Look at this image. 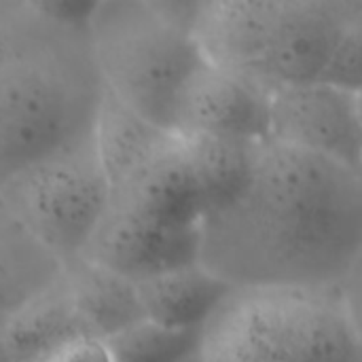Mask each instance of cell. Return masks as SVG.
I'll list each match as a JSON object with an SVG mask.
<instances>
[{"label":"cell","instance_id":"1","mask_svg":"<svg viewBox=\"0 0 362 362\" xmlns=\"http://www.w3.org/2000/svg\"><path fill=\"white\" fill-rule=\"evenodd\" d=\"M362 252L356 170L259 142L244 189L202 216L197 261L233 291H337Z\"/></svg>","mask_w":362,"mask_h":362},{"label":"cell","instance_id":"13","mask_svg":"<svg viewBox=\"0 0 362 362\" xmlns=\"http://www.w3.org/2000/svg\"><path fill=\"white\" fill-rule=\"evenodd\" d=\"M85 335L59 278L32 299L6 327L2 341L13 362H38L66 341Z\"/></svg>","mask_w":362,"mask_h":362},{"label":"cell","instance_id":"5","mask_svg":"<svg viewBox=\"0 0 362 362\" xmlns=\"http://www.w3.org/2000/svg\"><path fill=\"white\" fill-rule=\"evenodd\" d=\"M202 362H362L337 291H233L199 333Z\"/></svg>","mask_w":362,"mask_h":362},{"label":"cell","instance_id":"8","mask_svg":"<svg viewBox=\"0 0 362 362\" xmlns=\"http://www.w3.org/2000/svg\"><path fill=\"white\" fill-rule=\"evenodd\" d=\"M269 104L267 91L206 62L182 98L176 134L265 142Z\"/></svg>","mask_w":362,"mask_h":362},{"label":"cell","instance_id":"19","mask_svg":"<svg viewBox=\"0 0 362 362\" xmlns=\"http://www.w3.org/2000/svg\"><path fill=\"white\" fill-rule=\"evenodd\" d=\"M182 362H202V358H199V352H195L193 356H189V358H185Z\"/></svg>","mask_w":362,"mask_h":362},{"label":"cell","instance_id":"4","mask_svg":"<svg viewBox=\"0 0 362 362\" xmlns=\"http://www.w3.org/2000/svg\"><path fill=\"white\" fill-rule=\"evenodd\" d=\"M85 32L104 91L140 119L174 132L206 57L191 30L157 0L91 2Z\"/></svg>","mask_w":362,"mask_h":362},{"label":"cell","instance_id":"17","mask_svg":"<svg viewBox=\"0 0 362 362\" xmlns=\"http://www.w3.org/2000/svg\"><path fill=\"white\" fill-rule=\"evenodd\" d=\"M38 362H112V356L104 339L81 335L55 348Z\"/></svg>","mask_w":362,"mask_h":362},{"label":"cell","instance_id":"6","mask_svg":"<svg viewBox=\"0 0 362 362\" xmlns=\"http://www.w3.org/2000/svg\"><path fill=\"white\" fill-rule=\"evenodd\" d=\"M0 199L62 265L78 259L110 202L95 134L89 132L15 176Z\"/></svg>","mask_w":362,"mask_h":362},{"label":"cell","instance_id":"7","mask_svg":"<svg viewBox=\"0 0 362 362\" xmlns=\"http://www.w3.org/2000/svg\"><path fill=\"white\" fill-rule=\"evenodd\" d=\"M269 140L356 170L362 153L356 95L325 81L272 93Z\"/></svg>","mask_w":362,"mask_h":362},{"label":"cell","instance_id":"18","mask_svg":"<svg viewBox=\"0 0 362 362\" xmlns=\"http://www.w3.org/2000/svg\"><path fill=\"white\" fill-rule=\"evenodd\" d=\"M337 293L354 331L362 339V252L356 263L352 265V269L348 272V276L344 278Z\"/></svg>","mask_w":362,"mask_h":362},{"label":"cell","instance_id":"14","mask_svg":"<svg viewBox=\"0 0 362 362\" xmlns=\"http://www.w3.org/2000/svg\"><path fill=\"white\" fill-rule=\"evenodd\" d=\"M204 199V214L229 204L246 185L259 142L180 136Z\"/></svg>","mask_w":362,"mask_h":362},{"label":"cell","instance_id":"21","mask_svg":"<svg viewBox=\"0 0 362 362\" xmlns=\"http://www.w3.org/2000/svg\"><path fill=\"white\" fill-rule=\"evenodd\" d=\"M356 102H358V112H361V119H362V93L356 95Z\"/></svg>","mask_w":362,"mask_h":362},{"label":"cell","instance_id":"16","mask_svg":"<svg viewBox=\"0 0 362 362\" xmlns=\"http://www.w3.org/2000/svg\"><path fill=\"white\" fill-rule=\"evenodd\" d=\"M320 81L362 93V0H346L339 32Z\"/></svg>","mask_w":362,"mask_h":362},{"label":"cell","instance_id":"10","mask_svg":"<svg viewBox=\"0 0 362 362\" xmlns=\"http://www.w3.org/2000/svg\"><path fill=\"white\" fill-rule=\"evenodd\" d=\"M144 318L174 331H197L233 293L199 261L136 280Z\"/></svg>","mask_w":362,"mask_h":362},{"label":"cell","instance_id":"20","mask_svg":"<svg viewBox=\"0 0 362 362\" xmlns=\"http://www.w3.org/2000/svg\"><path fill=\"white\" fill-rule=\"evenodd\" d=\"M356 174H358V178L362 180V153H361V159H358V163H356Z\"/></svg>","mask_w":362,"mask_h":362},{"label":"cell","instance_id":"11","mask_svg":"<svg viewBox=\"0 0 362 362\" xmlns=\"http://www.w3.org/2000/svg\"><path fill=\"white\" fill-rule=\"evenodd\" d=\"M72 308L85 335L110 339L144 318L136 282L83 257L62 265Z\"/></svg>","mask_w":362,"mask_h":362},{"label":"cell","instance_id":"9","mask_svg":"<svg viewBox=\"0 0 362 362\" xmlns=\"http://www.w3.org/2000/svg\"><path fill=\"white\" fill-rule=\"evenodd\" d=\"M81 257L136 282L195 263L197 229H168L108 208Z\"/></svg>","mask_w":362,"mask_h":362},{"label":"cell","instance_id":"15","mask_svg":"<svg viewBox=\"0 0 362 362\" xmlns=\"http://www.w3.org/2000/svg\"><path fill=\"white\" fill-rule=\"evenodd\" d=\"M106 346L112 362H182L199 352V333L140 320L106 339Z\"/></svg>","mask_w":362,"mask_h":362},{"label":"cell","instance_id":"3","mask_svg":"<svg viewBox=\"0 0 362 362\" xmlns=\"http://www.w3.org/2000/svg\"><path fill=\"white\" fill-rule=\"evenodd\" d=\"M346 0H204L195 38L208 64L269 95L320 81Z\"/></svg>","mask_w":362,"mask_h":362},{"label":"cell","instance_id":"2","mask_svg":"<svg viewBox=\"0 0 362 362\" xmlns=\"http://www.w3.org/2000/svg\"><path fill=\"white\" fill-rule=\"evenodd\" d=\"M91 4L0 0V191L95 127L104 100Z\"/></svg>","mask_w":362,"mask_h":362},{"label":"cell","instance_id":"12","mask_svg":"<svg viewBox=\"0 0 362 362\" xmlns=\"http://www.w3.org/2000/svg\"><path fill=\"white\" fill-rule=\"evenodd\" d=\"M62 274V263L0 199V339L11 320Z\"/></svg>","mask_w":362,"mask_h":362}]
</instances>
